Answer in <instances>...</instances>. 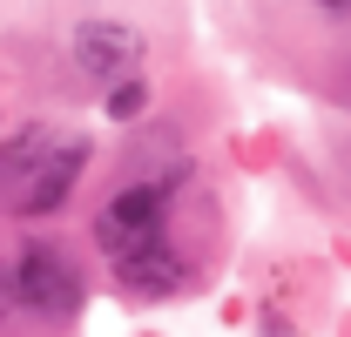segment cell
I'll return each mask as SVG.
<instances>
[{
    "label": "cell",
    "mask_w": 351,
    "mask_h": 337,
    "mask_svg": "<svg viewBox=\"0 0 351 337\" xmlns=\"http://www.w3.org/2000/svg\"><path fill=\"white\" fill-rule=\"evenodd\" d=\"M7 310H14V277H0V331H7Z\"/></svg>",
    "instance_id": "obj_8"
},
{
    "label": "cell",
    "mask_w": 351,
    "mask_h": 337,
    "mask_svg": "<svg viewBox=\"0 0 351 337\" xmlns=\"http://www.w3.org/2000/svg\"><path fill=\"white\" fill-rule=\"evenodd\" d=\"M317 7H331V14H351V0H317Z\"/></svg>",
    "instance_id": "obj_9"
},
{
    "label": "cell",
    "mask_w": 351,
    "mask_h": 337,
    "mask_svg": "<svg viewBox=\"0 0 351 337\" xmlns=\"http://www.w3.org/2000/svg\"><path fill=\"white\" fill-rule=\"evenodd\" d=\"M68 54H75V68H82L88 82L115 88V82H129L135 68H142L149 41L135 34L129 21H75V34H68Z\"/></svg>",
    "instance_id": "obj_3"
},
{
    "label": "cell",
    "mask_w": 351,
    "mask_h": 337,
    "mask_svg": "<svg viewBox=\"0 0 351 337\" xmlns=\"http://www.w3.org/2000/svg\"><path fill=\"white\" fill-rule=\"evenodd\" d=\"M162 223H169V175L162 182H129L95 216V243H101V256H122L135 243H149V236H162Z\"/></svg>",
    "instance_id": "obj_2"
},
{
    "label": "cell",
    "mask_w": 351,
    "mask_h": 337,
    "mask_svg": "<svg viewBox=\"0 0 351 337\" xmlns=\"http://www.w3.org/2000/svg\"><path fill=\"white\" fill-rule=\"evenodd\" d=\"M82 297H88V284H82V263L68 256V243H54V236H34L27 250L14 256V303L21 310H34V317H75L82 310Z\"/></svg>",
    "instance_id": "obj_1"
},
{
    "label": "cell",
    "mask_w": 351,
    "mask_h": 337,
    "mask_svg": "<svg viewBox=\"0 0 351 337\" xmlns=\"http://www.w3.org/2000/svg\"><path fill=\"white\" fill-rule=\"evenodd\" d=\"M82 168H88V135H75V128H68V135L54 142V155L27 175V189L7 203V216H54L61 203H68V189L82 182Z\"/></svg>",
    "instance_id": "obj_5"
},
{
    "label": "cell",
    "mask_w": 351,
    "mask_h": 337,
    "mask_svg": "<svg viewBox=\"0 0 351 337\" xmlns=\"http://www.w3.org/2000/svg\"><path fill=\"white\" fill-rule=\"evenodd\" d=\"M108 277H115V290L135 297V303H162V297H176L189 284V263H182V250L169 243V229H162V236H149V243H135V250L108 256Z\"/></svg>",
    "instance_id": "obj_4"
},
{
    "label": "cell",
    "mask_w": 351,
    "mask_h": 337,
    "mask_svg": "<svg viewBox=\"0 0 351 337\" xmlns=\"http://www.w3.org/2000/svg\"><path fill=\"white\" fill-rule=\"evenodd\" d=\"M68 128H47V122H27V128H14L7 142H0V210L27 189V175L54 155V142H61Z\"/></svg>",
    "instance_id": "obj_6"
},
{
    "label": "cell",
    "mask_w": 351,
    "mask_h": 337,
    "mask_svg": "<svg viewBox=\"0 0 351 337\" xmlns=\"http://www.w3.org/2000/svg\"><path fill=\"white\" fill-rule=\"evenodd\" d=\"M142 108H149V82H142V75L108 88V122H142Z\"/></svg>",
    "instance_id": "obj_7"
}]
</instances>
